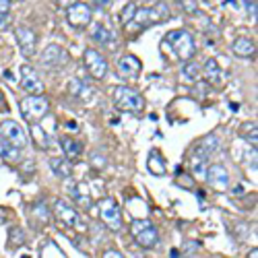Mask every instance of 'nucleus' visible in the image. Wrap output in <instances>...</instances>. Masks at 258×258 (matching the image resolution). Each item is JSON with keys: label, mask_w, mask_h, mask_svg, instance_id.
<instances>
[{"label": "nucleus", "mask_w": 258, "mask_h": 258, "mask_svg": "<svg viewBox=\"0 0 258 258\" xmlns=\"http://www.w3.org/2000/svg\"><path fill=\"white\" fill-rule=\"evenodd\" d=\"M21 87L29 95H44V83H42L38 71L29 64L21 66Z\"/></svg>", "instance_id": "1a4fd4ad"}, {"label": "nucleus", "mask_w": 258, "mask_h": 258, "mask_svg": "<svg viewBox=\"0 0 258 258\" xmlns=\"http://www.w3.org/2000/svg\"><path fill=\"white\" fill-rule=\"evenodd\" d=\"M204 176H206V184L217 188V190H225V188L229 186V174H227L225 165H221V163L209 165L204 171Z\"/></svg>", "instance_id": "9b49d317"}, {"label": "nucleus", "mask_w": 258, "mask_h": 258, "mask_svg": "<svg viewBox=\"0 0 258 258\" xmlns=\"http://www.w3.org/2000/svg\"><path fill=\"white\" fill-rule=\"evenodd\" d=\"M219 145H221V141H219V136L217 134H206V136H202V139L194 145V155H202V157H209L211 159V155L219 149Z\"/></svg>", "instance_id": "2eb2a0df"}, {"label": "nucleus", "mask_w": 258, "mask_h": 258, "mask_svg": "<svg viewBox=\"0 0 258 258\" xmlns=\"http://www.w3.org/2000/svg\"><path fill=\"white\" fill-rule=\"evenodd\" d=\"M186 13H196V3H180Z\"/></svg>", "instance_id": "a19ab883"}, {"label": "nucleus", "mask_w": 258, "mask_h": 258, "mask_svg": "<svg viewBox=\"0 0 258 258\" xmlns=\"http://www.w3.org/2000/svg\"><path fill=\"white\" fill-rule=\"evenodd\" d=\"M149 169L153 171V174H157V176H163L165 174V161H163V157H161L157 151H153L149 155Z\"/></svg>", "instance_id": "bb28decb"}, {"label": "nucleus", "mask_w": 258, "mask_h": 258, "mask_svg": "<svg viewBox=\"0 0 258 258\" xmlns=\"http://www.w3.org/2000/svg\"><path fill=\"white\" fill-rule=\"evenodd\" d=\"M244 7L248 9L250 17H254V19H256V9H258V5H256V3H244Z\"/></svg>", "instance_id": "ea45409f"}, {"label": "nucleus", "mask_w": 258, "mask_h": 258, "mask_svg": "<svg viewBox=\"0 0 258 258\" xmlns=\"http://www.w3.org/2000/svg\"><path fill=\"white\" fill-rule=\"evenodd\" d=\"M91 38L101 44V46H108V48H116V33L106 27V25H101V23H95L91 27Z\"/></svg>", "instance_id": "dca6fc26"}, {"label": "nucleus", "mask_w": 258, "mask_h": 258, "mask_svg": "<svg viewBox=\"0 0 258 258\" xmlns=\"http://www.w3.org/2000/svg\"><path fill=\"white\" fill-rule=\"evenodd\" d=\"M206 93H209V85H206V83H198L196 89H194V95L202 97V95H206Z\"/></svg>", "instance_id": "58836bf2"}, {"label": "nucleus", "mask_w": 258, "mask_h": 258, "mask_svg": "<svg viewBox=\"0 0 258 258\" xmlns=\"http://www.w3.org/2000/svg\"><path fill=\"white\" fill-rule=\"evenodd\" d=\"M176 176H178L176 182H178L180 186H186V188H192V186H194V180H192L190 176H182V174H176Z\"/></svg>", "instance_id": "c9c22d12"}, {"label": "nucleus", "mask_w": 258, "mask_h": 258, "mask_svg": "<svg viewBox=\"0 0 258 258\" xmlns=\"http://www.w3.org/2000/svg\"><path fill=\"white\" fill-rule=\"evenodd\" d=\"M33 219L40 221V223H48L50 221V211L44 202H36L33 204Z\"/></svg>", "instance_id": "c756f323"}, {"label": "nucleus", "mask_w": 258, "mask_h": 258, "mask_svg": "<svg viewBox=\"0 0 258 258\" xmlns=\"http://www.w3.org/2000/svg\"><path fill=\"white\" fill-rule=\"evenodd\" d=\"M17 33V40H19V48L23 52V56L25 58H31L33 54H36V48H38V36H36V31H31L29 27H23L19 25L15 29Z\"/></svg>", "instance_id": "f8f14e48"}, {"label": "nucleus", "mask_w": 258, "mask_h": 258, "mask_svg": "<svg viewBox=\"0 0 258 258\" xmlns=\"http://www.w3.org/2000/svg\"><path fill=\"white\" fill-rule=\"evenodd\" d=\"M114 103L120 112H132V114H139L145 110V99L143 95L132 89L126 87V85H120V87L114 89Z\"/></svg>", "instance_id": "f03ea898"}, {"label": "nucleus", "mask_w": 258, "mask_h": 258, "mask_svg": "<svg viewBox=\"0 0 258 258\" xmlns=\"http://www.w3.org/2000/svg\"><path fill=\"white\" fill-rule=\"evenodd\" d=\"M54 213H56V217L64 223L66 227L79 225V213H77V209H75L71 202H66L64 198H56V202H54Z\"/></svg>", "instance_id": "ddd939ff"}, {"label": "nucleus", "mask_w": 258, "mask_h": 258, "mask_svg": "<svg viewBox=\"0 0 258 258\" xmlns=\"http://www.w3.org/2000/svg\"><path fill=\"white\" fill-rule=\"evenodd\" d=\"M9 237H11V246H13V248L25 244V231H23L21 227H11Z\"/></svg>", "instance_id": "2f4dec72"}, {"label": "nucleus", "mask_w": 258, "mask_h": 258, "mask_svg": "<svg viewBox=\"0 0 258 258\" xmlns=\"http://www.w3.org/2000/svg\"><path fill=\"white\" fill-rule=\"evenodd\" d=\"M91 17H93V9L87 3H73L66 9V19L71 23V27H75V29L89 27Z\"/></svg>", "instance_id": "6e6552de"}, {"label": "nucleus", "mask_w": 258, "mask_h": 258, "mask_svg": "<svg viewBox=\"0 0 258 258\" xmlns=\"http://www.w3.org/2000/svg\"><path fill=\"white\" fill-rule=\"evenodd\" d=\"M68 60H71L68 52L58 44L48 46L40 54V64L44 68H48V71H60V68H64L68 64Z\"/></svg>", "instance_id": "39448f33"}, {"label": "nucleus", "mask_w": 258, "mask_h": 258, "mask_svg": "<svg viewBox=\"0 0 258 258\" xmlns=\"http://www.w3.org/2000/svg\"><path fill=\"white\" fill-rule=\"evenodd\" d=\"M50 167H52V171L58 176V178H71L73 176V165H71V161L68 159H62V157H52L50 159Z\"/></svg>", "instance_id": "4be33fe9"}, {"label": "nucleus", "mask_w": 258, "mask_h": 258, "mask_svg": "<svg viewBox=\"0 0 258 258\" xmlns=\"http://www.w3.org/2000/svg\"><path fill=\"white\" fill-rule=\"evenodd\" d=\"M29 132H31L33 141H36V145H38L42 151H46V149L50 147V139H48V134L44 132V128H42V126L31 124V126H29Z\"/></svg>", "instance_id": "a878e982"}, {"label": "nucleus", "mask_w": 258, "mask_h": 258, "mask_svg": "<svg viewBox=\"0 0 258 258\" xmlns=\"http://www.w3.org/2000/svg\"><path fill=\"white\" fill-rule=\"evenodd\" d=\"M163 46L171 50L178 60L182 62H190L196 54V44H194V36L190 31L186 29H176V31H169L165 40H163Z\"/></svg>", "instance_id": "f257e3e1"}, {"label": "nucleus", "mask_w": 258, "mask_h": 258, "mask_svg": "<svg viewBox=\"0 0 258 258\" xmlns=\"http://www.w3.org/2000/svg\"><path fill=\"white\" fill-rule=\"evenodd\" d=\"M169 258H180V250H169Z\"/></svg>", "instance_id": "49530a36"}, {"label": "nucleus", "mask_w": 258, "mask_h": 258, "mask_svg": "<svg viewBox=\"0 0 258 258\" xmlns=\"http://www.w3.org/2000/svg\"><path fill=\"white\" fill-rule=\"evenodd\" d=\"M60 145H62L64 155H66V157H71V159L79 157V155L83 153V145H81L79 141L71 139V136H62V139H60Z\"/></svg>", "instance_id": "5701e85b"}, {"label": "nucleus", "mask_w": 258, "mask_h": 258, "mask_svg": "<svg viewBox=\"0 0 258 258\" xmlns=\"http://www.w3.org/2000/svg\"><path fill=\"white\" fill-rule=\"evenodd\" d=\"M99 215H101V221L103 225L112 231H120L122 229V211L114 198H103L99 202Z\"/></svg>", "instance_id": "0eeeda50"}, {"label": "nucleus", "mask_w": 258, "mask_h": 258, "mask_svg": "<svg viewBox=\"0 0 258 258\" xmlns=\"http://www.w3.org/2000/svg\"><path fill=\"white\" fill-rule=\"evenodd\" d=\"M68 194L73 196V200L77 202V206H83V209H91L93 206V200H91V196H89V192H83L81 190V184H68Z\"/></svg>", "instance_id": "aec40b11"}, {"label": "nucleus", "mask_w": 258, "mask_h": 258, "mask_svg": "<svg viewBox=\"0 0 258 258\" xmlns=\"http://www.w3.org/2000/svg\"><path fill=\"white\" fill-rule=\"evenodd\" d=\"M68 91H71V95L77 97L79 101H89L93 97V89L81 79H73L71 85H68Z\"/></svg>", "instance_id": "a211bd4d"}, {"label": "nucleus", "mask_w": 258, "mask_h": 258, "mask_svg": "<svg viewBox=\"0 0 258 258\" xmlns=\"http://www.w3.org/2000/svg\"><path fill=\"white\" fill-rule=\"evenodd\" d=\"M0 139L7 141L11 147L21 151L27 145V132L23 130V126L19 122H15V120H5V122H0Z\"/></svg>", "instance_id": "423d86ee"}, {"label": "nucleus", "mask_w": 258, "mask_h": 258, "mask_svg": "<svg viewBox=\"0 0 258 258\" xmlns=\"http://www.w3.org/2000/svg\"><path fill=\"white\" fill-rule=\"evenodd\" d=\"M204 79L209 81L211 85H221L223 73H221V66L217 64L215 58H209V60L204 62Z\"/></svg>", "instance_id": "412c9836"}, {"label": "nucleus", "mask_w": 258, "mask_h": 258, "mask_svg": "<svg viewBox=\"0 0 258 258\" xmlns=\"http://www.w3.org/2000/svg\"><path fill=\"white\" fill-rule=\"evenodd\" d=\"M151 225H153V223H151L149 219H136V221H132V225H130V229H132V233L136 235V233H141V231L149 229Z\"/></svg>", "instance_id": "72a5a7b5"}, {"label": "nucleus", "mask_w": 258, "mask_h": 258, "mask_svg": "<svg viewBox=\"0 0 258 258\" xmlns=\"http://www.w3.org/2000/svg\"><path fill=\"white\" fill-rule=\"evenodd\" d=\"M66 128L73 130V132H77V130H79V124H77V122H66Z\"/></svg>", "instance_id": "37998d69"}, {"label": "nucleus", "mask_w": 258, "mask_h": 258, "mask_svg": "<svg viewBox=\"0 0 258 258\" xmlns=\"http://www.w3.org/2000/svg\"><path fill=\"white\" fill-rule=\"evenodd\" d=\"M9 110V106H7V99H5V93L3 91H0V114H3V112H7Z\"/></svg>", "instance_id": "79ce46f5"}, {"label": "nucleus", "mask_w": 258, "mask_h": 258, "mask_svg": "<svg viewBox=\"0 0 258 258\" xmlns=\"http://www.w3.org/2000/svg\"><path fill=\"white\" fill-rule=\"evenodd\" d=\"M85 66L89 68V75L95 79H103L108 75V60L97 50H87L85 52Z\"/></svg>", "instance_id": "9d476101"}, {"label": "nucleus", "mask_w": 258, "mask_h": 258, "mask_svg": "<svg viewBox=\"0 0 258 258\" xmlns=\"http://www.w3.org/2000/svg\"><path fill=\"white\" fill-rule=\"evenodd\" d=\"M190 167H192L194 174H202V176H204L206 167H209V157H202V155H194V153H192V157H190Z\"/></svg>", "instance_id": "c85d7f7f"}, {"label": "nucleus", "mask_w": 258, "mask_h": 258, "mask_svg": "<svg viewBox=\"0 0 258 258\" xmlns=\"http://www.w3.org/2000/svg\"><path fill=\"white\" fill-rule=\"evenodd\" d=\"M48 110H50V99L46 95H27L25 99H21V116L31 124L44 118Z\"/></svg>", "instance_id": "20e7f679"}, {"label": "nucleus", "mask_w": 258, "mask_h": 258, "mask_svg": "<svg viewBox=\"0 0 258 258\" xmlns=\"http://www.w3.org/2000/svg\"><path fill=\"white\" fill-rule=\"evenodd\" d=\"M231 50L239 58H250V56L256 54V44L252 40H248V38H237V40H233Z\"/></svg>", "instance_id": "6ab92c4d"}, {"label": "nucleus", "mask_w": 258, "mask_h": 258, "mask_svg": "<svg viewBox=\"0 0 258 258\" xmlns=\"http://www.w3.org/2000/svg\"><path fill=\"white\" fill-rule=\"evenodd\" d=\"M239 136H242V139H246L250 145L256 147V141H258V128H256V124H254V122L242 124V128H239Z\"/></svg>", "instance_id": "cd10ccee"}, {"label": "nucleus", "mask_w": 258, "mask_h": 258, "mask_svg": "<svg viewBox=\"0 0 258 258\" xmlns=\"http://www.w3.org/2000/svg\"><path fill=\"white\" fill-rule=\"evenodd\" d=\"M0 157H3L7 163H17V161L21 159V151L11 147L7 141L0 139Z\"/></svg>", "instance_id": "b1692460"}, {"label": "nucleus", "mask_w": 258, "mask_h": 258, "mask_svg": "<svg viewBox=\"0 0 258 258\" xmlns=\"http://www.w3.org/2000/svg\"><path fill=\"white\" fill-rule=\"evenodd\" d=\"M136 237V244H139L141 248H147V250H153V248H157L159 246V231H157V227H149V229H145V231H141V233H136L134 235Z\"/></svg>", "instance_id": "f3484780"}, {"label": "nucleus", "mask_w": 258, "mask_h": 258, "mask_svg": "<svg viewBox=\"0 0 258 258\" xmlns=\"http://www.w3.org/2000/svg\"><path fill=\"white\" fill-rule=\"evenodd\" d=\"M134 13H136V7H134L132 3L126 5V7H124V13L120 15V23H122V25H128V23L134 19Z\"/></svg>", "instance_id": "473e14b6"}, {"label": "nucleus", "mask_w": 258, "mask_h": 258, "mask_svg": "<svg viewBox=\"0 0 258 258\" xmlns=\"http://www.w3.org/2000/svg\"><path fill=\"white\" fill-rule=\"evenodd\" d=\"M116 66H118V73H120L122 79H136L141 75V68H143L141 60L136 56H132V54H126L122 58H118Z\"/></svg>", "instance_id": "4468645a"}, {"label": "nucleus", "mask_w": 258, "mask_h": 258, "mask_svg": "<svg viewBox=\"0 0 258 258\" xmlns=\"http://www.w3.org/2000/svg\"><path fill=\"white\" fill-rule=\"evenodd\" d=\"M171 17V11L167 9V5L159 3L155 7H143V9H136L134 13V25H139L141 29L145 27H151V25H157V23H163Z\"/></svg>", "instance_id": "7ed1b4c3"}, {"label": "nucleus", "mask_w": 258, "mask_h": 258, "mask_svg": "<svg viewBox=\"0 0 258 258\" xmlns=\"http://www.w3.org/2000/svg\"><path fill=\"white\" fill-rule=\"evenodd\" d=\"M11 21V3H7V0H0V31L7 29Z\"/></svg>", "instance_id": "7c9ffc66"}, {"label": "nucleus", "mask_w": 258, "mask_h": 258, "mask_svg": "<svg viewBox=\"0 0 258 258\" xmlns=\"http://www.w3.org/2000/svg\"><path fill=\"white\" fill-rule=\"evenodd\" d=\"M200 75H202V71H200V66L196 64V62H186L184 64V68H182V79L186 81V83H196L198 79H200Z\"/></svg>", "instance_id": "393cba45"}, {"label": "nucleus", "mask_w": 258, "mask_h": 258, "mask_svg": "<svg viewBox=\"0 0 258 258\" xmlns=\"http://www.w3.org/2000/svg\"><path fill=\"white\" fill-rule=\"evenodd\" d=\"M233 194H239V196H242V194H244V186H235V188H233Z\"/></svg>", "instance_id": "a18cd8bd"}, {"label": "nucleus", "mask_w": 258, "mask_h": 258, "mask_svg": "<svg viewBox=\"0 0 258 258\" xmlns=\"http://www.w3.org/2000/svg\"><path fill=\"white\" fill-rule=\"evenodd\" d=\"M91 163H93L95 167H103V165H106L108 161H106V157H101L99 153H93V157H91Z\"/></svg>", "instance_id": "4c0bfd02"}, {"label": "nucleus", "mask_w": 258, "mask_h": 258, "mask_svg": "<svg viewBox=\"0 0 258 258\" xmlns=\"http://www.w3.org/2000/svg\"><path fill=\"white\" fill-rule=\"evenodd\" d=\"M246 233H248V223L237 221V225L233 227V235H235L237 239H244V237H246Z\"/></svg>", "instance_id": "f704fd0d"}, {"label": "nucleus", "mask_w": 258, "mask_h": 258, "mask_svg": "<svg viewBox=\"0 0 258 258\" xmlns=\"http://www.w3.org/2000/svg\"><path fill=\"white\" fill-rule=\"evenodd\" d=\"M196 248H198V244H188V242L184 244V250H186V252H188V250H196Z\"/></svg>", "instance_id": "c03bdc74"}, {"label": "nucleus", "mask_w": 258, "mask_h": 258, "mask_svg": "<svg viewBox=\"0 0 258 258\" xmlns=\"http://www.w3.org/2000/svg\"><path fill=\"white\" fill-rule=\"evenodd\" d=\"M248 258H258V248L250 250V252H248Z\"/></svg>", "instance_id": "de8ad7c7"}, {"label": "nucleus", "mask_w": 258, "mask_h": 258, "mask_svg": "<svg viewBox=\"0 0 258 258\" xmlns=\"http://www.w3.org/2000/svg\"><path fill=\"white\" fill-rule=\"evenodd\" d=\"M101 258H124V256H122V252H118L114 248H108V250H103Z\"/></svg>", "instance_id": "e433bc0d"}]
</instances>
